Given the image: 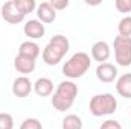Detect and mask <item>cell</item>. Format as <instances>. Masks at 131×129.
<instances>
[{
  "label": "cell",
  "instance_id": "cell-22",
  "mask_svg": "<svg viewBox=\"0 0 131 129\" xmlns=\"http://www.w3.org/2000/svg\"><path fill=\"white\" fill-rule=\"evenodd\" d=\"M99 129H122L121 126V123L117 122V120H105V122H102V125H101V128Z\"/></svg>",
  "mask_w": 131,
  "mask_h": 129
},
{
  "label": "cell",
  "instance_id": "cell-11",
  "mask_svg": "<svg viewBox=\"0 0 131 129\" xmlns=\"http://www.w3.org/2000/svg\"><path fill=\"white\" fill-rule=\"evenodd\" d=\"M37 15L41 23H52L57 18V11L50 6L49 2H43L37 6Z\"/></svg>",
  "mask_w": 131,
  "mask_h": 129
},
{
  "label": "cell",
  "instance_id": "cell-20",
  "mask_svg": "<svg viewBox=\"0 0 131 129\" xmlns=\"http://www.w3.org/2000/svg\"><path fill=\"white\" fill-rule=\"evenodd\" d=\"M20 129H43V125L38 119H26L20 125Z\"/></svg>",
  "mask_w": 131,
  "mask_h": 129
},
{
  "label": "cell",
  "instance_id": "cell-14",
  "mask_svg": "<svg viewBox=\"0 0 131 129\" xmlns=\"http://www.w3.org/2000/svg\"><path fill=\"white\" fill-rule=\"evenodd\" d=\"M116 91L117 94L125 99H131V73L122 74L116 81Z\"/></svg>",
  "mask_w": 131,
  "mask_h": 129
},
{
  "label": "cell",
  "instance_id": "cell-8",
  "mask_svg": "<svg viewBox=\"0 0 131 129\" xmlns=\"http://www.w3.org/2000/svg\"><path fill=\"white\" fill-rule=\"evenodd\" d=\"M96 78L104 84H110L114 82V79L117 78V68L116 65L111 62H102L96 67Z\"/></svg>",
  "mask_w": 131,
  "mask_h": 129
},
{
  "label": "cell",
  "instance_id": "cell-2",
  "mask_svg": "<svg viewBox=\"0 0 131 129\" xmlns=\"http://www.w3.org/2000/svg\"><path fill=\"white\" fill-rule=\"evenodd\" d=\"M70 49V43L64 35H53L50 38V41L46 44V47L43 49V61L47 65H57L61 62V59L64 58V55Z\"/></svg>",
  "mask_w": 131,
  "mask_h": 129
},
{
  "label": "cell",
  "instance_id": "cell-12",
  "mask_svg": "<svg viewBox=\"0 0 131 129\" xmlns=\"http://www.w3.org/2000/svg\"><path fill=\"white\" fill-rule=\"evenodd\" d=\"M14 67L18 73H21L23 76L32 73L35 70V59L32 58H28V56H23V55H17L15 59H14Z\"/></svg>",
  "mask_w": 131,
  "mask_h": 129
},
{
  "label": "cell",
  "instance_id": "cell-5",
  "mask_svg": "<svg viewBox=\"0 0 131 129\" xmlns=\"http://www.w3.org/2000/svg\"><path fill=\"white\" fill-rule=\"evenodd\" d=\"M116 62L122 67L131 65V36L117 35L113 41Z\"/></svg>",
  "mask_w": 131,
  "mask_h": 129
},
{
  "label": "cell",
  "instance_id": "cell-9",
  "mask_svg": "<svg viewBox=\"0 0 131 129\" xmlns=\"http://www.w3.org/2000/svg\"><path fill=\"white\" fill-rule=\"evenodd\" d=\"M110 55H111V50H110L108 43H105V41H96L92 46V58L95 61H98L99 64L107 62V59L110 58Z\"/></svg>",
  "mask_w": 131,
  "mask_h": 129
},
{
  "label": "cell",
  "instance_id": "cell-21",
  "mask_svg": "<svg viewBox=\"0 0 131 129\" xmlns=\"http://www.w3.org/2000/svg\"><path fill=\"white\" fill-rule=\"evenodd\" d=\"M114 6L119 12H131V0H116Z\"/></svg>",
  "mask_w": 131,
  "mask_h": 129
},
{
  "label": "cell",
  "instance_id": "cell-19",
  "mask_svg": "<svg viewBox=\"0 0 131 129\" xmlns=\"http://www.w3.org/2000/svg\"><path fill=\"white\" fill-rule=\"evenodd\" d=\"M14 128V119L8 112H0V129H12Z\"/></svg>",
  "mask_w": 131,
  "mask_h": 129
},
{
  "label": "cell",
  "instance_id": "cell-6",
  "mask_svg": "<svg viewBox=\"0 0 131 129\" xmlns=\"http://www.w3.org/2000/svg\"><path fill=\"white\" fill-rule=\"evenodd\" d=\"M2 17H3L5 21H8L11 24H18V23H21L25 20L26 15L15 6L14 0H11V2H6L2 6Z\"/></svg>",
  "mask_w": 131,
  "mask_h": 129
},
{
  "label": "cell",
  "instance_id": "cell-16",
  "mask_svg": "<svg viewBox=\"0 0 131 129\" xmlns=\"http://www.w3.org/2000/svg\"><path fill=\"white\" fill-rule=\"evenodd\" d=\"M63 129H82V120L76 114H69L63 119Z\"/></svg>",
  "mask_w": 131,
  "mask_h": 129
},
{
  "label": "cell",
  "instance_id": "cell-17",
  "mask_svg": "<svg viewBox=\"0 0 131 129\" xmlns=\"http://www.w3.org/2000/svg\"><path fill=\"white\" fill-rule=\"evenodd\" d=\"M14 3H15V6H17L25 15L31 14V12H34V11L37 9L35 0H14Z\"/></svg>",
  "mask_w": 131,
  "mask_h": 129
},
{
  "label": "cell",
  "instance_id": "cell-7",
  "mask_svg": "<svg viewBox=\"0 0 131 129\" xmlns=\"http://www.w3.org/2000/svg\"><path fill=\"white\" fill-rule=\"evenodd\" d=\"M34 90V84L28 76H18L12 82V94L15 97H28Z\"/></svg>",
  "mask_w": 131,
  "mask_h": 129
},
{
  "label": "cell",
  "instance_id": "cell-3",
  "mask_svg": "<svg viewBox=\"0 0 131 129\" xmlns=\"http://www.w3.org/2000/svg\"><path fill=\"white\" fill-rule=\"evenodd\" d=\"M90 64H92V59H90L89 53H85V52H76L63 65V74H64L66 78H69V79L82 78L87 73V70L90 68Z\"/></svg>",
  "mask_w": 131,
  "mask_h": 129
},
{
  "label": "cell",
  "instance_id": "cell-23",
  "mask_svg": "<svg viewBox=\"0 0 131 129\" xmlns=\"http://www.w3.org/2000/svg\"><path fill=\"white\" fill-rule=\"evenodd\" d=\"M49 3L55 11H63L69 6V0H50Z\"/></svg>",
  "mask_w": 131,
  "mask_h": 129
},
{
  "label": "cell",
  "instance_id": "cell-1",
  "mask_svg": "<svg viewBox=\"0 0 131 129\" xmlns=\"http://www.w3.org/2000/svg\"><path fill=\"white\" fill-rule=\"evenodd\" d=\"M76 96H78V85H75V82H72V81H63L58 84L50 102L57 111L64 112L72 108Z\"/></svg>",
  "mask_w": 131,
  "mask_h": 129
},
{
  "label": "cell",
  "instance_id": "cell-15",
  "mask_svg": "<svg viewBox=\"0 0 131 129\" xmlns=\"http://www.w3.org/2000/svg\"><path fill=\"white\" fill-rule=\"evenodd\" d=\"M40 46L35 43V41H23L18 47V55H23V56H28V58H32L37 61V58L40 56Z\"/></svg>",
  "mask_w": 131,
  "mask_h": 129
},
{
  "label": "cell",
  "instance_id": "cell-13",
  "mask_svg": "<svg viewBox=\"0 0 131 129\" xmlns=\"http://www.w3.org/2000/svg\"><path fill=\"white\" fill-rule=\"evenodd\" d=\"M34 91L40 97H47L53 93V82L49 78H40L34 84Z\"/></svg>",
  "mask_w": 131,
  "mask_h": 129
},
{
  "label": "cell",
  "instance_id": "cell-10",
  "mask_svg": "<svg viewBox=\"0 0 131 129\" xmlns=\"http://www.w3.org/2000/svg\"><path fill=\"white\" fill-rule=\"evenodd\" d=\"M23 32L31 40H38V38L44 36L46 28H44V24L40 20H29V21H26V24L23 28Z\"/></svg>",
  "mask_w": 131,
  "mask_h": 129
},
{
  "label": "cell",
  "instance_id": "cell-18",
  "mask_svg": "<svg viewBox=\"0 0 131 129\" xmlns=\"http://www.w3.org/2000/svg\"><path fill=\"white\" fill-rule=\"evenodd\" d=\"M117 31H119V35H122V36H131V17L130 15L124 17L119 21Z\"/></svg>",
  "mask_w": 131,
  "mask_h": 129
},
{
  "label": "cell",
  "instance_id": "cell-4",
  "mask_svg": "<svg viewBox=\"0 0 131 129\" xmlns=\"http://www.w3.org/2000/svg\"><path fill=\"white\" fill-rule=\"evenodd\" d=\"M90 112L95 117H102V115H110L117 109V100L111 93H102L96 94L90 99L89 105Z\"/></svg>",
  "mask_w": 131,
  "mask_h": 129
}]
</instances>
